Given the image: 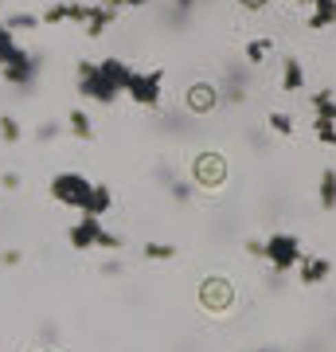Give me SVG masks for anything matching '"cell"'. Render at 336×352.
I'll return each mask as SVG.
<instances>
[{
  "mask_svg": "<svg viewBox=\"0 0 336 352\" xmlns=\"http://www.w3.org/2000/svg\"><path fill=\"white\" fill-rule=\"evenodd\" d=\"M20 55H24V47H20V43H16V39H12V32H8V28L0 24V67L16 63Z\"/></svg>",
  "mask_w": 336,
  "mask_h": 352,
  "instance_id": "11",
  "label": "cell"
},
{
  "mask_svg": "<svg viewBox=\"0 0 336 352\" xmlns=\"http://www.w3.org/2000/svg\"><path fill=\"white\" fill-rule=\"evenodd\" d=\"M0 138L4 141H20V122L12 113H0Z\"/></svg>",
  "mask_w": 336,
  "mask_h": 352,
  "instance_id": "21",
  "label": "cell"
},
{
  "mask_svg": "<svg viewBox=\"0 0 336 352\" xmlns=\"http://www.w3.org/2000/svg\"><path fill=\"white\" fill-rule=\"evenodd\" d=\"M141 251H145V258H153V263H168V258H176L172 243H145Z\"/></svg>",
  "mask_w": 336,
  "mask_h": 352,
  "instance_id": "17",
  "label": "cell"
},
{
  "mask_svg": "<svg viewBox=\"0 0 336 352\" xmlns=\"http://www.w3.org/2000/svg\"><path fill=\"white\" fill-rule=\"evenodd\" d=\"M247 254H254V258H262V243H258V239H247Z\"/></svg>",
  "mask_w": 336,
  "mask_h": 352,
  "instance_id": "30",
  "label": "cell"
},
{
  "mask_svg": "<svg viewBox=\"0 0 336 352\" xmlns=\"http://www.w3.org/2000/svg\"><path fill=\"white\" fill-rule=\"evenodd\" d=\"M63 20H67V0H63V4L43 8V24H63Z\"/></svg>",
  "mask_w": 336,
  "mask_h": 352,
  "instance_id": "23",
  "label": "cell"
},
{
  "mask_svg": "<svg viewBox=\"0 0 336 352\" xmlns=\"http://www.w3.org/2000/svg\"><path fill=\"white\" fill-rule=\"evenodd\" d=\"M309 8H313V12H309V28H313V32L336 24V0H313Z\"/></svg>",
  "mask_w": 336,
  "mask_h": 352,
  "instance_id": "8",
  "label": "cell"
},
{
  "mask_svg": "<svg viewBox=\"0 0 336 352\" xmlns=\"http://www.w3.org/2000/svg\"><path fill=\"white\" fill-rule=\"evenodd\" d=\"M71 133H75V138H82V141L94 138V126H90L87 110H71Z\"/></svg>",
  "mask_w": 336,
  "mask_h": 352,
  "instance_id": "16",
  "label": "cell"
},
{
  "mask_svg": "<svg viewBox=\"0 0 336 352\" xmlns=\"http://www.w3.org/2000/svg\"><path fill=\"white\" fill-rule=\"evenodd\" d=\"M36 24H39L36 16H27V12H16V16H8V24H4V28H8V32H27V28H36Z\"/></svg>",
  "mask_w": 336,
  "mask_h": 352,
  "instance_id": "22",
  "label": "cell"
},
{
  "mask_svg": "<svg viewBox=\"0 0 336 352\" xmlns=\"http://www.w3.org/2000/svg\"><path fill=\"white\" fill-rule=\"evenodd\" d=\"M313 129H317V141H324V145H336V122H328V118H317V122H313Z\"/></svg>",
  "mask_w": 336,
  "mask_h": 352,
  "instance_id": "19",
  "label": "cell"
},
{
  "mask_svg": "<svg viewBox=\"0 0 336 352\" xmlns=\"http://www.w3.org/2000/svg\"><path fill=\"white\" fill-rule=\"evenodd\" d=\"M258 352H274V349H258Z\"/></svg>",
  "mask_w": 336,
  "mask_h": 352,
  "instance_id": "33",
  "label": "cell"
},
{
  "mask_svg": "<svg viewBox=\"0 0 336 352\" xmlns=\"http://www.w3.org/2000/svg\"><path fill=\"white\" fill-rule=\"evenodd\" d=\"M168 184H172V200H180V204L192 200V184H188V180H172V176H168Z\"/></svg>",
  "mask_w": 336,
  "mask_h": 352,
  "instance_id": "24",
  "label": "cell"
},
{
  "mask_svg": "<svg viewBox=\"0 0 336 352\" xmlns=\"http://www.w3.org/2000/svg\"><path fill=\"white\" fill-rule=\"evenodd\" d=\"M262 258L270 263L274 274H289V270H298V263H301L298 235H289V231H274L270 239L262 243Z\"/></svg>",
  "mask_w": 336,
  "mask_h": 352,
  "instance_id": "2",
  "label": "cell"
},
{
  "mask_svg": "<svg viewBox=\"0 0 336 352\" xmlns=\"http://www.w3.org/2000/svg\"><path fill=\"white\" fill-rule=\"evenodd\" d=\"M71 247H75V251H90V247L117 251V247H122V239H117V235H110V231L102 227V219H94V215H82V219L71 227Z\"/></svg>",
  "mask_w": 336,
  "mask_h": 352,
  "instance_id": "3",
  "label": "cell"
},
{
  "mask_svg": "<svg viewBox=\"0 0 336 352\" xmlns=\"http://www.w3.org/2000/svg\"><path fill=\"white\" fill-rule=\"evenodd\" d=\"M129 71L133 67L125 63V59H102V63H82L75 67V78H78V90L87 94L90 102H102V106H110L117 94H125V82H129Z\"/></svg>",
  "mask_w": 336,
  "mask_h": 352,
  "instance_id": "1",
  "label": "cell"
},
{
  "mask_svg": "<svg viewBox=\"0 0 336 352\" xmlns=\"http://www.w3.org/2000/svg\"><path fill=\"white\" fill-rule=\"evenodd\" d=\"M161 87H164V71H129L125 94L145 110H157L161 106Z\"/></svg>",
  "mask_w": 336,
  "mask_h": 352,
  "instance_id": "5",
  "label": "cell"
},
{
  "mask_svg": "<svg viewBox=\"0 0 336 352\" xmlns=\"http://www.w3.org/2000/svg\"><path fill=\"white\" fill-rule=\"evenodd\" d=\"M20 258H24V254L16 251V247H12V251H4V254H0V263H4V266H16Z\"/></svg>",
  "mask_w": 336,
  "mask_h": 352,
  "instance_id": "28",
  "label": "cell"
},
{
  "mask_svg": "<svg viewBox=\"0 0 336 352\" xmlns=\"http://www.w3.org/2000/svg\"><path fill=\"white\" fill-rule=\"evenodd\" d=\"M110 8H141V4H149V0H106Z\"/></svg>",
  "mask_w": 336,
  "mask_h": 352,
  "instance_id": "25",
  "label": "cell"
},
{
  "mask_svg": "<svg viewBox=\"0 0 336 352\" xmlns=\"http://www.w3.org/2000/svg\"><path fill=\"white\" fill-rule=\"evenodd\" d=\"M289 4H313V0H289Z\"/></svg>",
  "mask_w": 336,
  "mask_h": 352,
  "instance_id": "32",
  "label": "cell"
},
{
  "mask_svg": "<svg viewBox=\"0 0 336 352\" xmlns=\"http://www.w3.org/2000/svg\"><path fill=\"white\" fill-rule=\"evenodd\" d=\"M110 24H113V8H106V4L94 8V4H90V16H87V32L90 36H102Z\"/></svg>",
  "mask_w": 336,
  "mask_h": 352,
  "instance_id": "13",
  "label": "cell"
},
{
  "mask_svg": "<svg viewBox=\"0 0 336 352\" xmlns=\"http://www.w3.org/2000/svg\"><path fill=\"white\" fill-rule=\"evenodd\" d=\"M266 51H270V43H266V39H250V43H247V63L258 67L262 59H266Z\"/></svg>",
  "mask_w": 336,
  "mask_h": 352,
  "instance_id": "20",
  "label": "cell"
},
{
  "mask_svg": "<svg viewBox=\"0 0 336 352\" xmlns=\"http://www.w3.org/2000/svg\"><path fill=\"white\" fill-rule=\"evenodd\" d=\"M270 129H274L278 138H293V118L282 113V110H274V113H270Z\"/></svg>",
  "mask_w": 336,
  "mask_h": 352,
  "instance_id": "18",
  "label": "cell"
},
{
  "mask_svg": "<svg viewBox=\"0 0 336 352\" xmlns=\"http://www.w3.org/2000/svg\"><path fill=\"white\" fill-rule=\"evenodd\" d=\"M282 87H286V90H301V87H305V71H301L298 59H286V63H282Z\"/></svg>",
  "mask_w": 336,
  "mask_h": 352,
  "instance_id": "14",
  "label": "cell"
},
{
  "mask_svg": "<svg viewBox=\"0 0 336 352\" xmlns=\"http://www.w3.org/2000/svg\"><path fill=\"white\" fill-rule=\"evenodd\" d=\"M317 200H321L324 212L336 208V168H324L321 173V188H317Z\"/></svg>",
  "mask_w": 336,
  "mask_h": 352,
  "instance_id": "10",
  "label": "cell"
},
{
  "mask_svg": "<svg viewBox=\"0 0 336 352\" xmlns=\"http://www.w3.org/2000/svg\"><path fill=\"white\" fill-rule=\"evenodd\" d=\"M110 204H113L110 188H106V184H94V188H90L87 208H82V215H94V219H102V215L110 212Z\"/></svg>",
  "mask_w": 336,
  "mask_h": 352,
  "instance_id": "9",
  "label": "cell"
},
{
  "mask_svg": "<svg viewBox=\"0 0 336 352\" xmlns=\"http://www.w3.org/2000/svg\"><path fill=\"white\" fill-rule=\"evenodd\" d=\"M90 184L82 173H59L55 180H51V196H55V204H63V208H87V200H90Z\"/></svg>",
  "mask_w": 336,
  "mask_h": 352,
  "instance_id": "4",
  "label": "cell"
},
{
  "mask_svg": "<svg viewBox=\"0 0 336 352\" xmlns=\"http://www.w3.org/2000/svg\"><path fill=\"white\" fill-rule=\"evenodd\" d=\"M313 113H317V118L336 122V98L328 94V90H317V94H313Z\"/></svg>",
  "mask_w": 336,
  "mask_h": 352,
  "instance_id": "15",
  "label": "cell"
},
{
  "mask_svg": "<svg viewBox=\"0 0 336 352\" xmlns=\"http://www.w3.org/2000/svg\"><path fill=\"white\" fill-rule=\"evenodd\" d=\"M39 55H32V51H24V55H20V59H16V63H8L4 67V78H8V82H12V87H32V82H36L39 78Z\"/></svg>",
  "mask_w": 336,
  "mask_h": 352,
  "instance_id": "6",
  "label": "cell"
},
{
  "mask_svg": "<svg viewBox=\"0 0 336 352\" xmlns=\"http://www.w3.org/2000/svg\"><path fill=\"white\" fill-rule=\"evenodd\" d=\"M192 8H196V0H176V20H184Z\"/></svg>",
  "mask_w": 336,
  "mask_h": 352,
  "instance_id": "26",
  "label": "cell"
},
{
  "mask_svg": "<svg viewBox=\"0 0 336 352\" xmlns=\"http://www.w3.org/2000/svg\"><path fill=\"white\" fill-rule=\"evenodd\" d=\"M212 106H215V90L212 87H192V90H188V110L208 113Z\"/></svg>",
  "mask_w": 336,
  "mask_h": 352,
  "instance_id": "12",
  "label": "cell"
},
{
  "mask_svg": "<svg viewBox=\"0 0 336 352\" xmlns=\"http://www.w3.org/2000/svg\"><path fill=\"white\" fill-rule=\"evenodd\" d=\"M55 133H59V126H55V122H47V126H39V141H51Z\"/></svg>",
  "mask_w": 336,
  "mask_h": 352,
  "instance_id": "29",
  "label": "cell"
},
{
  "mask_svg": "<svg viewBox=\"0 0 336 352\" xmlns=\"http://www.w3.org/2000/svg\"><path fill=\"white\" fill-rule=\"evenodd\" d=\"M238 4H243V8H254V12H258V8H266V4H270V0H238Z\"/></svg>",
  "mask_w": 336,
  "mask_h": 352,
  "instance_id": "31",
  "label": "cell"
},
{
  "mask_svg": "<svg viewBox=\"0 0 336 352\" xmlns=\"http://www.w3.org/2000/svg\"><path fill=\"white\" fill-rule=\"evenodd\" d=\"M328 274H333V263H328V258H321V254H301L298 278L305 286H317V282H324Z\"/></svg>",
  "mask_w": 336,
  "mask_h": 352,
  "instance_id": "7",
  "label": "cell"
},
{
  "mask_svg": "<svg viewBox=\"0 0 336 352\" xmlns=\"http://www.w3.org/2000/svg\"><path fill=\"white\" fill-rule=\"evenodd\" d=\"M0 184H4L8 192H16V188H20V176H16V173H4V176H0Z\"/></svg>",
  "mask_w": 336,
  "mask_h": 352,
  "instance_id": "27",
  "label": "cell"
}]
</instances>
